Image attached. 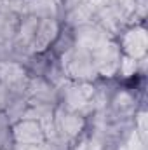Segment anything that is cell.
<instances>
[{
    "mask_svg": "<svg viewBox=\"0 0 148 150\" xmlns=\"http://www.w3.org/2000/svg\"><path fill=\"white\" fill-rule=\"evenodd\" d=\"M92 54V59H94V65H96V70L98 75H103V77H113V75L118 72V65H120V58H122V51L120 47L108 40L105 45H101L99 49H96Z\"/></svg>",
    "mask_w": 148,
    "mask_h": 150,
    "instance_id": "obj_3",
    "label": "cell"
},
{
    "mask_svg": "<svg viewBox=\"0 0 148 150\" xmlns=\"http://www.w3.org/2000/svg\"><path fill=\"white\" fill-rule=\"evenodd\" d=\"M84 129H85V119L82 117V113L70 112V110H65L63 107L56 105V108H54V131H56L58 140L66 149L75 140H78V136L82 134Z\"/></svg>",
    "mask_w": 148,
    "mask_h": 150,
    "instance_id": "obj_2",
    "label": "cell"
},
{
    "mask_svg": "<svg viewBox=\"0 0 148 150\" xmlns=\"http://www.w3.org/2000/svg\"><path fill=\"white\" fill-rule=\"evenodd\" d=\"M14 145H42L45 143V133L40 122L32 119H21L11 126Z\"/></svg>",
    "mask_w": 148,
    "mask_h": 150,
    "instance_id": "obj_4",
    "label": "cell"
},
{
    "mask_svg": "<svg viewBox=\"0 0 148 150\" xmlns=\"http://www.w3.org/2000/svg\"><path fill=\"white\" fill-rule=\"evenodd\" d=\"M19 16L16 14H9V12H0V44H5V42H11L14 35H16V30H18V25H19Z\"/></svg>",
    "mask_w": 148,
    "mask_h": 150,
    "instance_id": "obj_9",
    "label": "cell"
},
{
    "mask_svg": "<svg viewBox=\"0 0 148 150\" xmlns=\"http://www.w3.org/2000/svg\"><path fill=\"white\" fill-rule=\"evenodd\" d=\"M134 98L127 93V91H120L115 94V98L111 100V110L117 117L124 119V117H129L132 110H134Z\"/></svg>",
    "mask_w": 148,
    "mask_h": 150,
    "instance_id": "obj_8",
    "label": "cell"
},
{
    "mask_svg": "<svg viewBox=\"0 0 148 150\" xmlns=\"http://www.w3.org/2000/svg\"><path fill=\"white\" fill-rule=\"evenodd\" d=\"M61 32V23L58 18H44L38 21L37 32L32 42V54H42L51 49L54 40L58 38Z\"/></svg>",
    "mask_w": 148,
    "mask_h": 150,
    "instance_id": "obj_5",
    "label": "cell"
},
{
    "mask_svg": "<svg viewBox=\"0 0 148 150\" xmlns=\"http://www.w3.org/2000/svg\"><path fill=\"white\" fill-rule=\"evenodd\" d=\"M12 150H49V147L45 143H42V145H14Z\"/></svg>",
    "mask_w": 148,
    "mask_h": 150,
    "instance_id": "obj_11",
    "label": "cell"
},
{
    "mask_svg": "<svg viewBox=\"0 0 148 150\" xmlns=\"http://www.w3.org/2000/svg\"><path fill=\"white\" fill-rule=\"evenodd\" d=\"M59 67L65 77L72 82H94L98 79L92 54L77 45L59 56Z\"/></svg>",
    "mask_w": 148,
    "mask_h": 150,
    "instance_id": "obj_1",
    "label": "cell"
},
{
    "mask_svg": "<svg viewBox=\"0 0 148 150\" xmlns=\"http://www.w3.org/2000/svg\"><path fill=\"white\" fill-rule=\"evenodd\" d=\"M120 51L124 56H129L132 59H140L145 56L147 51V33L141 26H131L127 32H124L120 40Z\"/></svg>",
    "mask_w": 148,
    "mask_h": 150,
    "instance_id": "obj_6",
    "label": "cell"
},
{
    "mask_svg": "<svg viewBox=\"0 0 148 150\" xmlns=\"http://www.w3.org/2000/svg\"><path fill=\"white\" fill-rule=\"evenodd\" d=\"M61 0H28V14L44 18H58Z\"/></svg>",
    "mask_w": 148,
    "mask_h": 150,
    "instance_id": "obj_7",
    "label": "cell"
},
{
    "mask_svg": "<svg viewBox=\"0 0 148 150\" xmlns=\"http://www.w3.org/2000/svg\"><path fill=\"white\" fill-rule=\"evenodd\" d=\"M7 103H9V91H7V87L0 82V112L5 110Z\"/></svg>",
    "mask_w": 148,
    "mask_h": 150,
    "instance_id": "obj_10",
    "label": "cell"
}]
</instances>
